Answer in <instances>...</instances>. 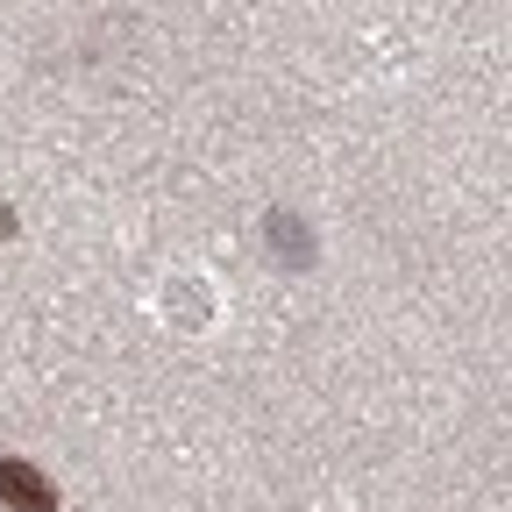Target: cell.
I'll list each match as a JSON object with an SVG mask.
<instances>
[{
	"label": "cell",
	"instance_id": "cell-1",
	"mask_svg": "<svg viewBox=\"0 0 512 512\" xmlns=\"http://www.w3.org/2000/svg\"><path fill=\"white\" fill-rule=\"evenodd\" d=\"M0 498H8L15 512H50V505H57V491H50L43 470H29V463H0Z\"/></svg>",
	"mask_w": 512,
	"mask_h": 512
}]
</instances>
